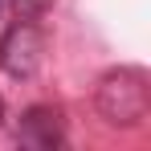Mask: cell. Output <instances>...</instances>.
Segmentation results:
<instances>
[{"instance_id": "6da1fadb", "label": "cell", "mask_w": 151, "mask_h": 151, "mask_svg": "<svg viewBox=\"0 0 151 151\" xmlns=\"http://www.w3.org/2000/svg\"><path fill=\"white\" fill-rule=\"evenodd\" d=\"M98 110L114 127H139L151 110V86L147 74L135 65H119L98 82Z\"/></svg>"}, {"instance_id": "7a4b0ae2", "label": "cell", "mask_w": 151, "mask_h": 151, "mask_svg": "<svg viewBox=\"0 0 151 151\" xmlns=\"http://www.w3.org/2000/svg\"><path fill=\"white\" fill-rule=\"evenodd\" d=\"M41 53H45L41 29L33 21H21V25H12L0 37V70L12 74V78H29V74H37Z\"/></svg>"}, {"instance_id": "3957f363", "label": "cell", "mask_w": 151, "mask_h": 151, "mask_svg": "<svg viewBox=\"0 0 151 151\" xmlns=\"http://www.w3.org/2000/svg\"><path fill=\"white\" fill-rule=\"evenodd\" d=\"M17 139L25 147H33V151L61 147V139H65L61 110H53V106H29L25 114H21V123H17Z\"/></svg>"}, {"instance_id": "277c9868", "label": "cell", "mask_w": 151, "mask_h": 151, "mask_svg": "<svg viewBox=\"0 0 151 151\" xmlns=\"http://www.w3.org/2000/svg\"><path fill=\"white\" fill-rule=\"evenodd\" d=\"M4 4H12V12H17L21 21H33V17H41V12L49 8V0H4Z\"/></svg>"}, {"instance_id": "5b68a950", "label": "cell", "mask_w": 151, "mask_h": 151, "mask_svg": "<svg viewBox=\"0 0 151 151\" xmlns=\"http://www.w3.org/2000/svg\"><path fill=\"white\" fill-rule=\"evenodd\" d=\"M0 119H4V98H0Z\"/></svg>"}, {"instance_id": "8992f818", "label": "cell", "mask_w": 151, "mask_h": 151, "mask_svg": "<svg viewBox=\"0 0 151 151\" xmlns=\"http://www.w3.org/2000/svg\"><path fill=\"white\" fill-rule=\"evenodd\" d=\"M0 8H4V0H0Z\"/></svg>"}]
</instances>
